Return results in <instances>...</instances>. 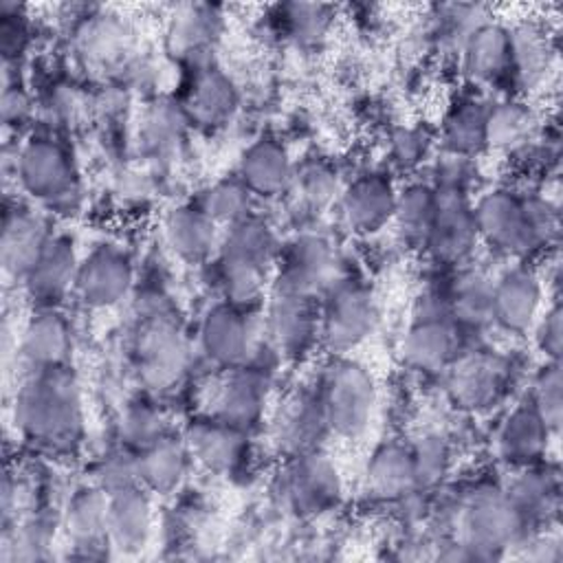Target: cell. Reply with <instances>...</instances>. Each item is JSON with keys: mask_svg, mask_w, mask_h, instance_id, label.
Returning a JSON list of instances; mask_svg holds the SVG:
<instances>
[{"mask_svg": "<svg viewBox=\"0 0 563 563\" xmlns=\"http://www.w3.org/2000/svg\"><path fill=\"white\" fill-rule=\"evenodd\" d=\"M477 235L510 255H526L556 231L554 209L539 198H519L508 189L484 194L473 209Z\"/></svg>", "mask_w": 563, "mask_h": 563, "instance_id": "cell-2", "label": "cell"}, {"mask_svg": "<svg viewBox=\"0 0 563 563\" xmlns=\"http://www.w3.org/2000/svg\"><path fill=\"white\" fill-rule=\"evenodd\" d=\"M183 123H185V119H183L180 110L174 108V103H167V101L154 103L150 108V112L145 114L143 139L150 147L163 152L180 139Z\"/></svg>", "mask_w": 563, "mask_h": 563, "instance_id": "cell-41", "label": "cell"}, {"mask_svg": "<svg viewBox=\"0 0 563 563\" xmlns=\"http://www.w3.org/2000/svg\"><path fill=\"white\" fill-rule=\"evenodd\" d=\"M510 37V70L523 86H534L543 79L550 66L548 35L534 24H519L508 31Z\"/></svg>", "mask_w": 563, "mask_h": 563, "instance_id": "cell-33", "label": "cell"}, {"mask_svg": "<svg viewBox=\"0 0 563 563\" xmlns=\"http://www.w3.org/2000/svg\"><path fill=\"white\" fill-rule=\"evenodd\" d=\"M541 308V282L530 268H512L504 273L493 284L490 310L493 321H497L508 332L528 330Z\"/></svg>", "mask_w": 563, "mask_h": 563, "instance_id": "cell-12", "label": "cell"}, {"mask_svg": "<svg viewBox=\"0 0 563 563\" xmlns=\"http://www.w3.org/2000/svg\"><path fill=\"white\" fill-rule=\"evenodd\" d=\"M457 336L446 317L422 314L409 328L402 341V354L416 369L435 372L449 365L455 356Z\"/></svg>", "mask_w": 563, "mask_h": 563, "instance_id": "cell-21", "label": "cell"}, {"mask_svg": "<svg viewBox=\"0 0 563 563\" xmlns=\"http://www.w3.org/2000/svg\"><path fill=\"white\" fill-rule=\"evenodd\" d=\"M251 196L253 194L240 178L238 180H220L205 191L200 209L216 224L231 227L251 216Z\"/></svg>", "mask_w": 563, "mask_h": 563, "instance_id": "cell-37", "label": "cell"}, {"mask_svg": "<svg viewBox=\"0 0 563 563\" xmlns=\"http://www.w3.org/2000/svg\"><path fill=\"white\" fill-rule=\"evenodd\" d=\"M396 194L383 176H361L341 196V213L354 231L369 233L394 218Z\"/></svg>", "mask_w": 563, "mask_h": 563, "instance_id": "cell-18", "label": "cell"}, {"mask_svg": "<svg viewBox=\"0 0 563 563\" xmlns=\"http://www.w3.org/2000/svg\"><path fill=\"white\" fill-rule=\"evenodd\" d=\"M18 178L31 196L51 205L68 200L75 191V172L68 154L46 139H33L22 147Z\"/></svg>", "mask_w": 563, "mask_h": 563, "instance_id": "cell-7", "label": "cell"}, {"mask_svg": "<svg viewBox=\"0 0 563 563\" xmlns=\"http://www.w3.org/2000/svg\"><path fill=\"white\" fill-rule=\"evenodd\" d=\"M15 420L31 440L55 449L70 446L81 431V402L73 376L62 367L40 369L18 396Z\"/></svg>", "mask_w": 563, "mask_h": 563, "instance_id": "cell-1", "label": "cell"}, {"mask_svg": "<svg viewBox=\"0 0 563 563\" xmlns=\"http://www.w3.org/2000/svg\"><path fill=\"white\" fill-rule=\"evenodd\" d=\"M537 341L543 350V354H548L550 358H559V352H561V310L559 306H552L541 323H539V330H537Z\"/></svg>", "mask_w": 563, "mask_h": 563, "instance_id": "cell-47", "label": "cell"}, {"mask_svg": "<svg viewBox=\"0 0 563 563\" xmlns=\"http://www.w3.org/2000/svg\"><path fill=\"white\" fill-rule=\"evenodd\" d=\"M526 517L508 493L497 488H477L468 495L460 512V543L475 559H490L523 537Z\"/></svg>", "mask_w": 563, "mask_h": 563, "instance_id": "cell-5", "label": "cell"}, {"mask_svg": "<svg viewBox=\"0 0 563 563\" xmlns=\"http://www.w3.org/2000/svg\"><path fill=\"white\" fill-rule=\"evenodd\" d=\"M394 152L400 163H411L420 154V136L411 130H402L394 136Z\"/></svg>", "mask_w": 563, "mask_h": 563, "instance_id": "cell-48", "label": "cell"}, {"mask_svg": "<svg viewBox=\"0 0 563 563\" xmlns=\"http://www.w3.org/2000/svg\"><path fill=\"white\" fill-rule=\"evenodd\" d=\"M99 488L106 495L132 488V486H141V477H139V464L136 457H128L123 453H112L108 455L101 466H99Z\"/></svg>", "mask_w": 563, "mask_h": 563, "instance_id": "cell-43", "label": "cell"}, {"mask_svg": "<svg viewBox=\"0 0 563 563\" xmlns=\"http://www.w3.org/2000/svg\"><path fill=\"white\" fill-rule=\"evenodd\" d=\"M165 240L178 257L200 262L216 246V222L200 207H178L165 218Z\"/></svg>", "mask_w": 563, "mask_h": 563, "instance_id": "cell-27", "label": "cell"}, {"mask_svg": "<svg viewBox=\"0 0 563 563\" xmlns=\"http://www.w3.org/2000/svg\"><path fill=\"white\" fill-rule=\"evenodd\" d=\"M376 323V303L369 290L361 284L336 286L325 303L319 319L323 343L332 352H345L356 347L369 336Z\"/></svg>", "mask_w": 563, "mask_h": 563, "instance_id": "cell-6", "label": "cell"}, {"mask_svg": "<svg viewBox=\"0 0 563 563\" xmlns=\"http://www.w3.org/2000/svg\"><path fill=\"white\" fill-rule=\"evenodd\" d=\"M286 493L301 512H319L332 506L341 493L336 466L317 451L295 455L286 473Z\"/></svg>", "mask_w": 563, "mask_h": 563, "instance_id": "cell-10", "label": "cell"}, {"mask_svg": "<svg viewBox=\"0 0 563 563\" xmlns=\"http://www.w3.org/2000/svg\"><path fill=\"white\" fill-rule=\"evenodd\" d=\"M275 262V235L266 222L249 216L229 227L220 246V279L227 301L238 308L255 303Z\"/></svg>", "mask_w": 563, "mask_h": 563, "instance_id": "cell-3", "label": "cell"}, {"mask_svg": "<svg viewBox=\"0 0 563 563\" xmlns=\"http://www.w3.org/2000/svg\"><path fill=\"white\" fill-rule=\"evenodd\" d=\"M550 429L537 413V409L528 402L510 411L497 433L499 455L510 464H530L537 460L548 444Z\"/></svg>", "mask_w": 563, "mask_h": 563, "instance_id": "cell-26", "label": "cell"}, {"mask_svg": "<svg viewBox=\"0 0 563 563\" xmlns=\"http://www.w3.org/2000/svg\"><path fill=\"white\" fill-rule=\"evenodd\" d=\"M510 499L521 510L526 521L530 517H545L548 510L556 504V486L537 471L523 473L510 488Z\"/></svg>", "mask_w": 563, "mask_h": 563, "instance_id": "cell-38", "label": "cell"}, {"mask_svg": "<svg viewBox=\"0 0 563 563\" xmlns=\"http://www.w3.org/2000/svg\"><path fill=\"white\" fill-rule=\"evenodd\" d=\"M132 286V268L123 253L114 249H95L77 268L75 290L84 303L106 308L128 295Z\"/></svg>", "mask_w": 563, "mask_h": 563, "instance_id": "cell-8", "label": "cell"}, {"mask_svg": "<svg viewBox=\"0 0 563 563\" xmlns=\"http://www.w3.org/2000/svg\"><path fill=\"white\" fill-rule=\"evenodd\" d=\"M435 194H438L435 216L424 242L440 260L455 262L464 257L477 240L473 209L464 202L460 189L455 187H449Z\"/></svg>", "mask_w": 563, "mask_h": 563, "instance_id": "cell-9", "label": "cell"}, {"mask_svg": "<svg viewBox=\"0 0 563 563\" xmlns=\"http://www.w3.org/2000/svg\"><path fill=\"white\" fill-rule=\"evenodd\" d=\"M455 400L466 407H479L495 398L499 389V367L486 354H473L455 365L451 376Z\"/></svg>", "mask_w": 563, "mask_h": 563, "instance_id": "cell-34", "label": "cell"}, {"mask_svg": "<svg viewBox=\"0 0 563 563\" xmlns=\"http://www.w3.org/2000/svg\"><path fill=\"white\" fill-rule=\"evenodd\" d=\"M189 449L185 440H176L169 435H161L147 446L141 449L136 464H139V477L141 484L156 493H167L180 484L187 471Z\"/></svg>", "mask_w": 563, "mask_h": 563, "instance_id": "cell-28", "label": "cell"}, {"mask_svg": "<svg viewBox=\"0 0 563 563\" xmlns=\"http://www.w3.org/2000/svg\"><path fill=\"white\" fill-rule=\"evenodd\" d=\"M154 526L150 497L141 486L108 495V541L121 552H139Z\"/></svg>", "mask_w": 563, "mask_h": 563, "instance_id": "cell-15", "label": "cell"}, {"mask_svg": "<svg viewBox=\"0 0 563 563\" xmlns=\"http://www.w3.org/2000/svg\"><path fill=\"white\" fill-rule=\"evenodd\" d=\"M490 297H493V284H488L479 275H471L455 286L451 310L455 319H462L471 325H479L493 319Z\"/></svg>", "mask_w": 563, "mask_h": 563, "instance_id": "cell-39", "label": "cell"}, {"mask_svg": "<svg viewBox=\"0 0 563 563\" xmlns=\"http://www.w3.org/2000/svg\"><path fill=\"white\" fill-rule=\"evenodd\" d=\"M64 526L79 548H97L108 541V495L99 486L79 488L68 501Z\"/></svg>", "mask_w": 563, "mask_h": 563, "instance_id": "cell-30", "label": "cell"}, {"mask_svg": "<svg viewBox=\"0 0 563 563\" xmlns=\"http://www.w3.org/2000/svg\"><path fill=\"white\" fill-rule=\"evenodd\" d=\"M319 330L312 295L275 284L271 301V334L279 350L301 354Z\"/></svg>", "mask_w": 563, "mask_h": 563, "instance_id": "cell-13", "label": "cell"}, {"mask_svg": "<svg viewBox=\"0 0 563 563\" xmlns=\"http://www.w3.org/2000/svg\"><path fill=\"white\" fill-rule=\"evenodd\" d=\"M266 378L257 369L235 367L220 383L216 394L218 420H224L238 429L253 424L264 409Z\"/></svg>", "mask_w": 563, "mask_h": 563, "instance_id": "cell-22", "label": "cell"}, {"mask_svg": "<svg viewBox=\"0 0 563 563\" xmlns=\"http://www.w3.org/2000/svg\"><path fill=\"white\" fill-rule=\"evenodd\" d=\"M292 178V167L286 150L271 141L260 139L251 143L240 158V180L257 196H275Z\"/></svg>", "mask_w": 563, "mask_h": 563, "instance_id": "cell-24", "label": "cell"}, {"mask_svg": "<svg viewBox=\"0 0 563 563\" xmlns=\"http://www.w3.org/2000/svg\"><path fill=\"white\" fill-rule=\"evenodd\" d=\"M462 68L473 84H493L510 73L508 29L495 22L477 24L464 37Z\"/></svg>", "mask_w": 563, "mask_h": 563, "instance_id": "cell-16", "label": "cell"}, {"mask_svg": "<svg viewBox=\"0 0 563 563\" xmlns=\"http://www.w3.org/2000/svg\"><path fill=\"white\" fill-rule=\"evenodd\" d=\"M325 418L317 394L297 391L284 400L275 418V438L292 455L314 451V440L325 431Z\"/></svg>", "mask_w": 563, "mask_h": 563, "instance_id": "cell-20", "label": "cell"}, {"mask_svg": "<svg viewBox=\"0 0 563 563\" xmlns=\"http://www.w3.org/2000/svg\"><path fill=\"white\" fill-rule=\"evenodd\" d=\"M292 13L288 15L292 22V35L301 40H314L325 31V18L321 15L323 7H312V4H295L290 7Z\"/></svg>", "mask_w": 563, "mask_h": 563, "instance_id": "cell-46", "label": "cell"}, {"mask_svg": "<svg viewBox=\"0 0 563 563\" xmlns=\"http://www.w3.org/2000/svg\"><path fill=\"white\" fill-rule=\"evenodd\" d=\"M299 191L306 202L312 207H321L336 196V178L323 165L308 167L299 178Z\"/></svg>", "mask_w": 563, "mask_h": 563, "instance_id": "cell-44", "label": "cell"}, {"mask_svg": "<svg viewBox=\"0 0 563 563\" xmlns=\"http://www.w3.org/2000/svg\"><path fill=\"white\" fill-rule=\"evenodd\" d=\"M125 433L143 449L163 435L161 420L150 409H134L125 420Z\"/></svg>", "mask_w": 563, "mask_h": 563, "instance_id": "cell-45", "label": "cell"}, {"mask_svg": "<svg viewBox=\"0 0 563 563\" xmlns=\"http://www.w3.org/2000/svg\"><path fill=\"white\" fill-rule=\"evenodd\" d=\"M486 112L488 108L477 101H464L449 112L442 136L453 154H475L486 147Z\"/></svg>", "mask_w": 563, "mask_h": 563, "instance_id": "cell-35", "label": "cell"}, {"mask_svg": "<svg viewBox=\"0 0 563 563\" xmlns=\"http://www.w3.org/2000/svg\"><path fill=\"white\" fill-rule=\"evenodd\" d=\"M411 455H413L418 488L420 486H431L444 475L446 464H449V449L442 442V438H438V435L422 438L411 449Z\"/></svg>", "mask_w": 563, "mask_h": 563, "instance_id": "cell-42", "label": "cell"}, {"mask_svg": "<svg viewBox=\"0 0 563 563\" xmlns=\"http://www.w3.org/2000/svg\"><path fill=\"white\" fill-rule=\"evenodd\" d=\"M22 354L37 369L62 367L70 352V328L62 314L51 308H42L22 332Z\"/></svg>", "mask_w": 563, "mask_h": 563, "instance_id": "cell-23", "label": "cell"}, {"mask_svg": "<svg viewBox=\"0 0 563 563\" xmlns=\"http://www.w3.org/2000/svg\"><path fill=\"white\" fill-rule=\"evenodd\" d=\"M534 114L521 101H499L486 112V145L512 152L523 147L534 132Z\"/></svg>", "mask_w": 563, "mask_h": 563, "instance_id": "cell-31", "label": "cell"}, {"mask_svg": "<svg viewBox=\"0 0 563 563\" xmlns=\"http://www.w3.org/2000/svg\"><path fill=\"white\" fill-rule=\"evenodd\" d=\"M317 396L332 433L347 440L365 433L376 407V383L361 363L334 361L323 372Z\"/></svg>", "mask_w": 563, "mask_h": 563, "instance_id": "cell-4", "label": "cell"}, {"mask_svg": "<svg viewBox=\"0 0 563 563\" xmlns=\"http://www.w3.org/2000/svg\"><path fill=\"white\" fill-rule=\"evenodd\" d=\"M136 350L143 378L154 387L169 385L185 367L187 354L183 336L178 328L165 317H152L141 325Z\"/></svg>", "mask_w": 563, "mask_h": 563, "instance_id": "cell-11", "label": "cell"}, {"mask_svg": "<svg viewBox=\"0 0 563 563\" xmlns=\"http://www.w3.org/2000/svg\"><path fill=\"white\" fill-rule=\"evenodd\" d=\"M530 405L537 409L541 420L550 431H556L561 424V367L550 363L534 378Z\"/></svg>", "mask_w": 563, "mask_h": 563, "instance_id": "cell-40", "label": "cell"}, {"mask_svg": "<svg viewBox=\"0 0 563 563\" xmlns=\"http://www.w3.org/2000/svg\"><path fill=\"white\" fill-rule=\"evenodd\" d=\"M22 110H24V99H22V95L18 92V88H15V90H7L4 97H2V112H4V119L9 121V119L18 117Z\"/></svg>", "mask_w": 563, "mask_h": 563, "instance_id": "cell-49", "label": "cell"}, {"mask_svg": "<svg viewBox=\"0 0 563 563\" xmlns=\"http://www.w3.org/2000/svg\"><path fill=\"white\" fill-rule=\"evenodd\" d=\"M365 486L378 499H400L418 488L411 449L385 444L374 451L365 471Z\"/></svg>", "mask_w": 563, "mask_h": 563, "instance_id": "cell-25", "label": "cell"}, {"mask_svg": "<svg viewBox=\"0 0 563 563\" xmlns=\"http://www.w3.org/2000/svg\"><path fill=\"white\" fill-rule=\"evenodd\" d=\"M438 194L427 185H411L400 196H396L394 218L400 231L413 240H427L433 216H435Z\"/></svg>", "mask_w": 563, "mask_h": 563, "instance_id": "cell-36", "label": "cell"}, {"mask_svg": "<svg viewBox=\"0 0 563 563\" xmlns=\"http://www.w3.org/2000/svg\"><path fill=\"white\" fill-rule=\"evenodd\" d=\"M185 444L189 455L213 471L229 468L242 453V433L224 420H202L187 429Z\"/></svg>", "mask_w": 563, "mask_h": 563, "instance_id": "cell-29", "label": "cell"}, {"mask_svg": "<svg viewBox=\"0 0 563 563\" xmlns=\"http://www.w3.org/2000/svg\"><path fill=\"white\" fill-rule=\"evenodd\" d=\"M77 268L79 262L73 242L66 238H51L40 260L24 277L26 288L31 297L42 303V308H51L68 292V288H75Z\"/></svg>", "mask_w": 563, "mask_h": 563, "instance_id": "cell-17", "label": "cell"}, {"mask_svg": "<svg viewBox=\"0 0 563 563\" xmlns=\"http://www.w3.org/2000/svg\"><path fill=\"white\" fill-rule=\"evenodd\" d=\"M48 240L51 235L37 216L18 209L7 213L0 240V257L4 271L15 277H26L46 249Z\"/></svg>", "mask_w": 563, "mask_h": 563, "instance_id": "cell-19", "label": "cell"}, {"mask_svg": "<svg viewBox=\"0 0 563 563\" xmlns=\"http://www.w3.org/2000/svg\"><path fill=\"white\" fill-rule=\"evenodd\" d=\"M187 106L198 123L218 125L233 114L238 95L227 75L220 70H205L196 77Z\"/></svg>", "mask_w": 563, "mask_h": 563, "instance_id": "cell-32", "label": "cell"}, {"mask_svg": "<svg viewBox=\"0 0 563 563\" xmlns=\"http://www.w3.org/2000/svg\"><path fill=\"white\" fill-rule=\"evenodd\" d=\"M200 343L218 365H240L251 350V328L242 308L231 303L211 308L200 323Z\"/></svg>", "mask_w": 563, "mask_h": 563, "instance_id": "cell-14", "label": "cell"}]
</instances>
